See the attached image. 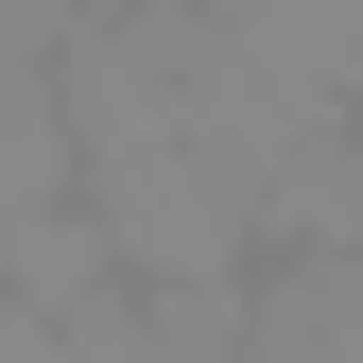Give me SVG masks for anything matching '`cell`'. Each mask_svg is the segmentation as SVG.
<instances>
[{"instance_id": "1", "label": "cell", "mask_w": 363, "mask_h": 363, "mask_svg": "<svg viewBox=\"0 0 363 363\" xmlns=\"http://www.w3.org/2000/svg\"><path fill=\"white\" fill-rule=\"evenodd\" d=\"M225 363H363V259H259L225 294Z\"/></svg>"}, {"instance_id": "2", "label": "cell", "mask_w": 363, "mask_h": 363, "mask_svg": "<svg viewBox=\"0 0 363 363\" xmlns=\"http://www.w3.org/2000/svg\"><path fill=\"white\" fill-rule=\"evenodd\" d=\"M52 363H225V294H104L52 329Z\"/></svg>"}]
</instances>
